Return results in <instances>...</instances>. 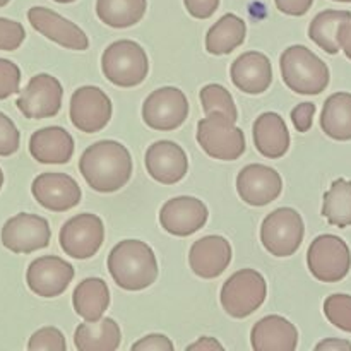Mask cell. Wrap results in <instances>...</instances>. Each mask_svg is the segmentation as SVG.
<instances>
[{
  "label": "cell",
  "instance_id": "6da1fadb",
  "mask_svg": "<svg viewBox=\"0 0 351 351\" xmlns=\"http://www.w3.org/2000/svg\"><path fill=\"white\" fill-rule=\"evenodd\" d=\"M132 156L117 141H98L86 147L79 160V171L89 187L101 194H112L129 184L132 177Z\"/></svg>",
  "mask_w": 351,
  "mask_h": 351
},
{
  "label": "cell",
  "instance_id": "7a4b0ae2",
  "mask_svg": "<svg viewBox=\"0 0 351 351\" xmlns=\"http://www.w3.org/2000/svg\"><path fill=\"white\" fill-rule=\"evenodd\" d=\"M108 271L122 290L141 291L158 278V261L153 249L141 240H123L108 254Z\"/></svg>",
  "mask_w": 351,
  "mask_h": 351
},
{
  "label": "cell",
  "instance_id": "3957f363",
  "mask_svg": "<svg viewBox=\"0 0 351 351\" xmlns=\"http://www.w3.org/2000/svg\"><path fill=\"white\" fill-rule=\"evenodd\" d=\"M283 82L297 95H321L329 86V67L304 45L287 48L280 57Z\"/></svg>",
  "mask_w": 351,
  "mask_h": 351
},
{
  "label": "cell",
  "instance_id": "277c9868",
  "mask_svg": "<svg viewBox=\"0 0 351 351\" xmlns=\"http://www.w3.org/2000/svg\"><path fill=\"white\" fill-rule=\"evenodd\" d=\"M101 71L112 84L119 88H136L147 77L149 58L146 50L136 41H113L101 55Z\"/></svg>",
  "mask_w": 351,
  "mask_h": 351
},
{
  "label": "cell",
  "instance_id": "5b68a950",
  "mask_svg": "<svg viewBox=\"0 0 351 351\" xmlns=\"http://www.w3.org/2000/svg\"><path fill=\"white\" fill-rule=\"evenodd\" d=\"M225 113H211L197 123V143L208 156L235 161L245 153V134Z\"/></svg>",
  "mask_w": 351,
  "mask_h": 351
},
{
  "label": "cell",
  "instance_id": "8992f818",
  "mask_svg": "<svg viewBox=\"0 0 351 351\" xmlns=\"http://www.w3.org/2000/svg\"><path fill=\"white\" fill-rule=\"evenodd\" d=\"M267 283L256 269H240L225 281L221 288L223 308L233 319H245L264 304Z\"/></svg>",
  "mask_w": 351,
  "mask_h": 351
},
{
  "label": "cell",
  "instance_id": "52a82bcc",
  "mask_svg": "<svg viewBox=\"0 0 351 351\" xmlns=\"http://www.w3.org/2000/svg\"><path fill=\"white\" fill-rule=\"evenodd\" d=\"M305 237L302 216L293 208H278L264 218L261 242L274 257H290L300 249Z\"/></svg>",
  "mask_w": 351,
  "mask_h": 351
},
{
  "label": "cell",
  "instance_id": "ba28073f",
  "mask_svg": "<svg viewBox=\"0 0 351 351\" xmlns=\"http://www.w3.org/2000/svg\"><path fill=\"white\" fill-rule=\"evenodd\" d=\"M308 271L322 283H338L345 280L351 267L348 243L336 235H319L307 252Z\"/></svg>",
  "mask_w": 351,
  "mask_h": 351
},
{
  "label": "cell",
  "instance_id": "9c48e42d",
  "mask_svg": "<svg viewBox=\"0 0 351 351\" xmlns=\"http://www.w3.org/2000/svg\"><path fill=\"white\" fill-rule=\"evenodd\" d=\"M58 242L65 256L79 261L91 259L105 242V225L99 216L82 213L64 223Z\"/></svg>",
  "mask_w": 351,
  "mask_h": 351
},
{
  "label": "cell",
  "instance_id": "30bf717a",
  "mask_svg": "<svg viewBox=\"0 0 351 351\" xmlns=\"http://www.w3.org/2000/svg\"><path fill=\"white\" fill-rule=\"evenodd\" d=\"M189 117V99L178 88L165 86L154 89L143 105V120L149 129L170 132L178 129Z\"/></svg>",
  "mask_w": 351,
  "mask_h": 351
},
{
  "label": "cell",
  "instance_id": "8fae6325",
  "mask_svg": "<svg viewBox=\"0 0 351 351\" xmlns=\"http://www.w3.org/2000/svg\"><path fill=\"white\" fill-rule=\"evenodd\" d=\"M112 99L98 86H82L72 93L69 117L72 125L86 134H96L112 119Z\"/></svg>",
  "mask_w": 351,
  "mask_h": 351
},
{
  "label": "cell",
  "instance_id": "7c38bea8",
  "mask_svg": "<svg viewBox=\"0 0 351 351\" xmlns=\"http://www.w3.org/2000/svg\"><path fill=\"white\" fill-rule=\"evenodd\" d=\"M64 88L60 81L50 74H36L29 79L26 88L19 91L16 105L29 120L50 119L60 112Z\"/></svg>",
  "mask_w": 351,
  "mask_h": 351
},
{
  "label": "cell",
  "instance_id": "4fadbf2b",
  "mask_svg": "<svg viewBox=\"0 0 351 351\" xmlns=\"http://www.w3.org/2000/svg\"><path fill=\"white\" fill-rule=\"evenodd\" d=\"M0 240L14 254H31L47 249L51 240V228L45 218L31 213H19L7 219Z\"/></svg>",
  "mask_w": 351,
  "mask_h": 351
},
{
  "label": "cell",
  "instance_id": "5bb4252c",
  "mask_svg": "<svg viewBox=\"0 0 351 351\" xmlns=\"http://www.w3.org/2000/svg\"><path fill=\"white\" fill-rule=\"evenodd\" d=\"M74 280V267L57 256L34 259L26 271L27 288L41 298L60 297Z\"/></svg>",
  "mask_w": 351,
  "mask_h": 351
},
{
  "label": "cell",
  "instance_id": "9a60e30c",
  "mask_svg": "<svg viewBox=\"0 0 351 351\" xmlns=\"http://www.w3.org/2000/svg\"><path fill=\"white\" fill-rule=\"evenodd\" d=\"M283 191L281 175L261 163L247 165L237 177V192L245 204L263 208L276 201Z\"/></svg>",
  "mask_w": 351,
  "mask_h": 351
},
{
  "label": "cell",
  "instance_id": "2e32d148",
  "mask_svg": "<svg viewBox=\"0 0 351 351\" xmlns=\"http://www.w3.org/2000/svg\"><path fill=\"white\" fill-rule=\"evenodd\" d=\"M208 206L197 197L180 195L165 202L160 209V225L175 237H191L208 223Z\"/></svg>",
  "mask_w": 351,
  "mask_h": 351
},
{
  "label": "cell",
  "instance_id": "e0dca14e",
  "mask_svg": "<svg viewBox=\"0 0 351 351\" xmlns=\"http://www.w3.org/2000/svg\"><path fill=\"white\" fill-rule=\"evenodd\" d=\"M31 194L38 204L53 213H65L75 208L81 202L82 191L77 182L67 173H47L38 175L31 185Z\"/></svg>",
  "mask_w": 351,
  "mask_h": 351
},
{
  "label": "cell",
  "instance_id": "ac0fdd59",
  "mask_svg": "<svg viewBox=\"0 0 351 351\" xmlns=\"http://www.w3.org/2000/svg\"><path fill=\"white\" fill-rule=\"evenodd\" d=\"M27 21L38 33L60 47L75 51L88 50L89 38L86 36L84 31L55 10L47 9V7H31L27 10Z\"/></svg>",
  "mask_w": 351,
  "mask_h": 351
},
{
  "label": "cell",
  "instance_id": "d6986e66",
  "mask_svg": "<svg viewBox=\"0 0 351 351\" xmlns=\"http://www.w3.org/2000/svg\"><path fill=\"white\" fill-rule=\"evenodd\" d=\"M144 165L153 180L163 185L178 184L189 171V158L173 141H156L144 156Z\"/></svg>",
  "mask_w": 351,
  "mask_h": 351
},
{
  "label": "cell",
  "instance_id": "ffe728a7",
  "mask_svg": "<svg viewBox=\"0 0 351 351\" xmlns=\"http://www.w3.org/2000/svg\"><path fill=\"white\" fill-rule=\"evenodd\" d=\"M233 250L228 240L219 235H208L192 243L189 264L202 280H215L228 269Z\"/></svg>",
  "mask_w": 351,
  "mask_h": 351
},
{
  "label": "cell",
  "instance_id": "44dd1931",
  "mask_svg": "<svg viewBox=\"0 0 351 351\" xmlns=\"http://www.w3.org/2000/svg\"><path fill=\"white\" fill-rule=\"evenodd\" d=\"M232 82L247 95H263L273 82V65L261 51L242 53L230 69Z\"/></svg>",
  "mask_w": 351,
  "mask_h": 351
},
{
  "label": "cell",
  "instance_id": "7402d4cb",
  "mask_svg": "<svg viewBox=\"0 0 351 351\" xmlns=\"http://www.w3.org/2000/svg\"><path fill=\"white\" fill-rule=\"evenodd\" d=\"M29 153L38 163L65 165L74 156V139L64 127H45L31 136Z\"/></svg>",
  "mask_w": 351,
  "mask_h": 351
},
{
  "label": "cell",
  "instance_id": "603a6c76",
  "mask_svg": "<svg viewBox=\"0 0 351 351\" xmlns=\"http://www.w3.org/2000/svg\"><path fill=\"white\" fill-rule=\"evenodd\" d=\"M250 343L256 351H295L298 346V331L288 319L267 315L254 324Z\"/></svg>",
  "mask_w": 351,
  "mask_h": 351
},
{
  "label": "cell",
  "instance_id": "cb8c5ba5",
  "mask_svg": "<svg viewBox=\"0 0 351 351\" xmlns=\"http://www.w3.org/2000/svg\"><path fill=\"white\" fill-rule=\"evenodd\" d=\"M256 149L269 160H280L290 149V132L285 119L274 112H266L257 117L252 127Z\"/></svg>",
  "mask_w": 351,
  "mask_h": 351
},
{
  "label": "cell",
  "instance_id": "d4e9b609",
  "mask_svg": "<svg viewBox=\"0 0 351 351\" xmlns=\"http://www.w3.org/2000/svg\"><path fill=\"white\" fill-rule=\"evenodd\" d=\"M122 343V331L113 319L84 321L74 332V346L79 351H115Z\"/></svg>",
  "mask_w": 351,
  "mask_h": 351
},
{
  "label": "cell",
  "instance_id": "484cf974",
  "mask_svg": "<svg viewBox=\"0 0 351 351\" xmlns=\"http://www.w3.org/2000/svg\"><path fill=\"white\" fill-rule=\"evenodd\" d=\"M72 305L84 321H99L110 305L108 285L101 278H86L75 287Z\"/></svg>",
  "mask_w": 351,
  "mask_h": 351
},
{
  "label": "cell",
  "instance_id": "4316f807",
  "mask_svg": "<svg viewBox=\"0 0 351 351\" xmlns=\"http://www.w3.org/2000/svg\"><path fill=\"white\" fill-rule=\"evenodd\" d=\"M247 24L237 14H225L206 34V50L211 55H228L245 41Z\"/></svg>",
  "mask_w": 351,
  "mask_h": 351
},
{
  "label": "cell",
  "instance_id": "83f0119b",
  "mask_svg": "<svg viewBox=\"0 0 351 351\" xmlns=\"http://www.w3.org/2000/svg\"><path fill=\"white\" fill-rule=\"evenodd\" d=\"M321 129L335 141H351V93H335L326 99Z\"/></svg>",
  "mask_w": 351,
  "mask_h": 351
},
{
  "label": "cell",
  "instance_id": "f1b7e54d",
  "mask_svg": "<svg viewBox=\"0 0 351 351\" xmlns=\"http://www.w3.org/2000/svg\"><path fill=\"white\" fill-rule=\"evenodd\" d=\"M351 21L350 10H322L312 19L308 26V38L319 48L329 55H336L339 51L338 31L345 23Z\"/></svg>",
  "mask_w": 351,
  "mask_h": 351
},
{
  "label": "cell",
  "instance_id": "f546056e",
  "mask_svg": "<svg viewBox=\"0 0 351 351\" xmlns=\"http://www.w3.org/2000/svg\"><path fill=\"white\" fill-rule=\"evenodd\" d=\"M147 0H96V16L106 26L123 29L141 23Z\"/></svg>",
  "mask_w": 351,
  "mask_h": 351
},
{
  "label": "cell",
  "instance_id": "4dcf8cb0",
  "mask_svg": "<svg viewBox=\"0 0 351 351\" xmlns=\"http://www.w3.org/2000/svg\"><path fill=\"white\" fill-rule=\"evenodd\" d=\"M322 216L329 225L346 228L351 226V180L338 178L324 194Z\"/></svg>",
  "mask_w": 351,
  "mask_h": 351
},
{
  "label": "cell",
  "instance_id": "1f68e13d",
  "mask_svg": "<svg viewBox=\"0 0 351 351\" xmlns=\"http://www.w3.org/2000/svg\"><path fill=\"white\" fill-rule=\"evenodd\" d=\"M199 98H201V105L206 115H211V113H225L233 122L239 120V112H237L233 96L230 95V91L225 86L206 84L201 89Z\"/></svg>",
  "mask_w": 351,
  "mask_h": 351
},
{
  "label": "cell",
  "instance_id": "d6a6232c",
  "mask_svg": "<svg viewBox=\"0 0 351 351\" xmlns=\"http://www.w3.org/2000/svg\"><path fill=\"white\" fill-rule=\"evenodd\" d=\"M324 314L332 326L345 332H351V297L336 293L326 298Z\"/></svg>",
  "mask_w": 351,
  "mask_h": 351
},
{
  "label": "cell",
  "instance_id": "836d02e7",
  "mask_svg": "<svg viewBox=\"0 0 351 351\" xmlns=\"http://www.w3.org/2000/svg\"><path fill=\"white\" fill-rule=\"evenodd\" d=\"M27 350L29 351H65L67 350V341H65V336L62 335L60 329L51 328V326H47V328H41L34 332L29 338V343H27Z\"/></svg>",
  "mask_w": 351,
  "mask_h": 351
},
{
  "label": "cell",
  "instance_id": "e575fe53",
  "mask_svg": "<svg viewBox=\"0 0 351 351\" xmlns=\"http://www.w3.org/2000/svg\"><path fill=\"white\" fill-rule=\"evenodd\" d=\"M26 38L23 24L17 21L0 17V50L14 51L23 45Z\"/></svg>",
  "mask_w": 351,
  "mask_h": 351
},
{
  "label": "cell",
  "instance_id": "d590c367",
  "mask_svg": "<svg viewBox=\"0 0 351 351\" xmlns=\"http://www.w3.org/2000/svg\"><path fill=\"white\" fill-rule=\"evenodd\" d=\"M19 86L21 69L14 62L0 58V99H7L19 93Z\"/></svg>",
  "mask_w": 351,
  "mask_h": 351
},
{
  "label": "cell",
  "instance_id": "8d00e7d4",
  "mask_svg": "<svg viewBox=\"0 0 351 351\" xmlns=\"http://www.w3.org/2000/svg\"><path fill=\"white\" fill-rule=\"evenodd\" d=\"M21 144V134L16 123L0 112V156H10L17 153Z\"/></svg>",
  "mask_w": 351,
  "mask_h": 351
},
{
  "label": "cell",
  "instance_id": "74e56055",
  "mask_svg": "<svg viewBox=\"0 0 351 351\" xmlns=\"http://www.w3.org/2000/svg\"><path fill=\"white\" fill-rule=\"evenodd\" d=\"M315 110L317 108H315L314 103H300V105H297L291 110V122H293L295 129L298 132L305 134L311 130L312 122H314Z\"/></svg>",
  "mask_w": 351,
  "mask_h": 351
},
{
  "label": "cell",
  "instance_id": "f35d334b",
  "mask_svg": "<svg viewBox=\"0 0 351 351\" xmlns=\"http://www.w3.org/2000/svg\"><path fill=\"white\" fill-rule=\"evenodd\" d=\"M175 345L165 335H147L134 343L132 351H173Z\"/></svg>",
  "mask_w": 351,
  "mask_h": 351
},
{
  "label": "cell",
  "instance_id": "ab89813d",
  "mask_svg": "<svg viewBox=\"0 0 351 351\" xmlns=\"http://www.w3.org/2000/svg\"><path fill=\"white\" fill-rule=\"evenodd\" d=\"M185 9L195 19H209L218 10L219 0H184Z\"/></svg>",
  "mask_w": 351,
  "mask_h": 351
},
{
  "label": "cell",
  "instance_id": "60d3db41",
  "mask_svg": "<svg viewBox=\"0 0 351 351\" xmlns=\"http://www.w3.org/2000/svg\"><path fill=\"white\" fill-rule=\"evenodd\" d=\"M274 3H276L280 12L287 14V16L300 17L311 10L314 0H274Z\"/></svg>",
  "mask_w": 351,
  "mask_h": 351
},
{
  "label": "cell",
  "instance_id": "b9f144b4",
  "mask_svg": "<svg viewBox=\"0 0 351 351\" xmlns=\"http://www.w3.org/2000/svg\"><path fill=\"white\" fill-rule=\"evenodd\" d=\"M187 351H194V350H202V351H213V350H225L223 348V345L219 341H216L215 338H211V336H202V338H199L197 341L192 343V345H189Z\"/></svg>",
  "mask_w": 351,
  "mask_h": 351
},
{
  "label": "cell",
  "instance_id": "7bdbcfd3",
  "mask_svg": "<svg viewBox=\"0 0 351 351\" xmlns=\"http://www.w3.org/2000/svg\"><path fill=\"white\" fill-rule=\"evenodd\" d=\"M315 351H351V343L346 339H324L315 346Z\"/></svg>",
  "mask_w": 351,
  "mask_h": 351
},
{
  "label": "cell",
  "instance_id": "ee69618b",
  "mask_svg": "<svg viewBox=\"0 0 351 351\" xmlns=\"http://www.w3.org/2000/svg\"><path fill=\"white\" fill-rule=\"evenodd\" d=\"M338 41H339V48L345 51L346 57L351 60V21L350 23H345L338 31Z\"/></svg>",
  "mask_w": 351,
  "mask_h": 351
},
{
  "label": "cell",
  "instance_id": "f6af8a7d",
  "mask_svg": "<svg viewBox=\"0 0 351 351\" xmlns=\"http://www.w3.org/2000/svg\"><path fill=\"white\" fill-rule=\"evenodd\" d=\"M53 2H58V3H72V2H75V0H53Z\"/></svg>",
  "mask_w": 351,
  "mask_h": 351
},
{
  "label": "cell",
  "instance_id": "bcb514c9",
  "mask_svg": "<svg viewBox=\"0 0 351 351\" xmlns=\"http://www.w3.org/2000/svg\"><path fill=\"white\" fill-rule=\"evenodd\" d=\"M3 185V173H2V168H0V189H2Z\"/></svg>",
  "mask_w": 351,
  "mask_h": 351
},
{
  "label": "cell",
  "instance_id": "7dc6e473",
  "mask_svg": "<svg viewBox=\"0 0 351 351\" xmlns=\"http://www.w3.org/2000/svg\"><path fill=\"white\" fill-rule=\"evenodd\" d=\"M9 2H10V0H0V7H5Z\"/></svg>",
  "mask_w": 351,
  "mask_h": 351
},
{
  "label": "cell",
  "instance_id": "c3c4849f",
  "mask_svg": "<svg viewBox=\"0 0 351 351\" xmlns=\"http://www.w3.org/2000/svg\"><path fill=\"white\" fill-rule=\"evenodd\" d=\"M335 2H346V3H348V2H351V0H335Z\"/></svg>",
  "mask_w": 351,
  "mask_h": 351
}]
</instances>
